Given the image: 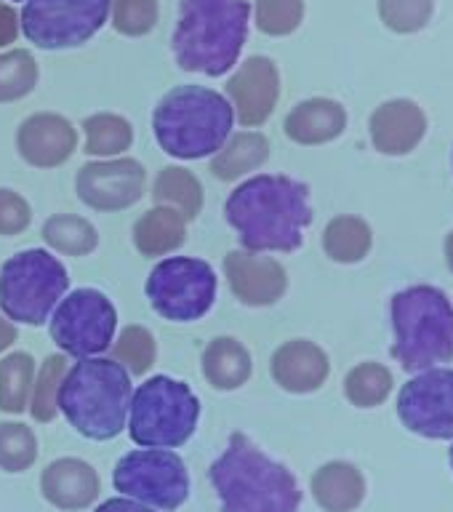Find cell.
Returning <instances> with one entry per match:
<instances>
[{
    "instance_id": "27",
    "label": "cell",
    "mask_w": 453,
    "mask_h": 512,
    "mask_svg": "<svg viewBox=\"0 0 453 512\" xmlns=\"http://www.w3.org/2000/svg\"><path fill=\"white\" fill-rule=\"evenodd\" d=\"M35 384V358L30 352H11L0 360V411L22 414L30 406Z\"/></svg>"
},
{
    "instance_id": "5",
    "label": "cell",
    "mask_w": 453,
    "mask_h": 512,
    "mask_svg": "<svg viewBox=\"0 0 453 512\" xmlns=\"http://www.w3.org/2000/svg\"><path fill=\"white\" fill-rule=\"evenodd\" d=\"M235 112L227 96L206 86H179L168 91L152 112V131L160 150L179 160L216 155L232 136Z\"/></svg>"
},
{
    "instance_id": "39",
    "label": "cell",
    "mask_w": 453,
    "mask_h": 512,
    "mask_svg": "<svg viewBox=\"0 0 453 512\" xmlns=\"http://www.w3.org/2000/svg\"><path fill=\"white\" fill-rule=\"evenodd\" d=\"M448 459H451V467H453V446H451V451H448Z\"/></svg>"
},
{
    "instance_id": "24",
    "label": "cell",
    "mask_w": 453,
    "mask_h": 512,
    "mask_svg": "<svg viewBox=\"0 0 453 512\" xmlns=\"http://www.w3.org/2000/svg\"><path fill=\"white\" fill-rule=\"evenodd\" d=\"M344 115L336 102L326 99H312L291 110L286 118V134L299 144L326 142L331 136L342 131Z\"/></svg>"
},
{
    "instance_id": "29",
    "label": "cell",
    "mask_w": 453,
    "mask_h": 512,
    "mask_svg": "<svg viewBox=\"0 0 453 512\" xmlns=\"http://www.w3.org/2000/svg\"><path fill=\"white\" fill-rule=\"evenodd\" d=\"M38 86V62L30 51L11 48L0 54V104L19 102Z\"/></svg>"
},
{
    "instance_id": "19",
    "label": "cell",
    "mask_w": 453,
    "mask_h": 512,
    "mask_svg": "<svg viewBox=\"0 0 453 512\" xmlns=\"http://www.w3.org/2000/svg\"><path fill=\"white\" fill-rule=\"evenodd\" d=\"M272 379L288 392H310L326 379V358L310 342H288L275 350Z\"/></svg>"
},
{
    "instance_id": "1",
    "label": "cell",
    "mask_w": 453,
    "mask_h": 512,
    "mask_svg": "<svg viewBox=\"0 0 453 512\" xmlns=\"http://www.w3.org/2000/svg\"><path fill=\"white\" fill-rule=\"evenodd\" d=\"M224 216L246 251L291 254L312 224L310 187L283 174L251 176L227 198Z\"/></svg>"
},
{
    "instance_id": "2",
    "label": "cell",
    "mask_w": 453,
    "mask_h": 512,
    "mask_svg": "<svg viewBox=\"0 0 453 512\" xmlns=\"http://www.w3.org/2000/svg\"><path fill=\"white\" fill-rule=\"evenodd\" d=\"M222 512H299L302 488L243 432H232L224 454L208 467Z\"/></svg>"
},
{
    "instance_id": "17",
    "label": "cell",
    "mask_w": 453,
    "mask_h": 512,
    "mask_svg": "<svg viewBox=\"0 0 453 512\" xmlns=\"http://www.w3.org/2000/svg\"><path fill=\"white\" fill-rule=\"evenodd\" d=\"M224 278L230 291L246 307L275 304L286 291V270L275 259L254 251H230L224 256Z\"/></svg>"
},
{
    "instance_id": "25",
    "label": "cell",
    "mask_w": 453,
    "mask_h": 512,
    "mask_svg": "<svg viewBox=\"0 0 453 512\" xmlns=\"http://www.w3.org/2000/svg\"><path fill=\"white\" fill-rule=\"evenodd\" d=\"M40 235L46 240V246H51L56 254L64 256H86L99 246L96 227L78 214L48 216Z\"/></svg>"
},
{
    "instance_id": "33",
    "label": "cell",
    "mask_w": 453,
    "mask_h": 512,
    "mask_svg": "<svg viewBox=\"0 0 453 512\" xmlns=\"http://www.w3.org/2000/svg\"><path fill=\"white\" fill-rule=\"evenodd\" d=\"M112 27L126 38H144L155 30L160 8L158 0H110Z\"/></svg>"
},
{
    "instance_id": "40",
    "label": "cell",
    "mask_w": 453,
    "mask_h": 512,
    "mask_svg": "<svg viewBox=\"0 0 453 512\" xmlns=\"http://www.w3.org/2000/svg\"><path fill=\"white\" fill-rule=\"evenodd\" d=\"M16 3H22V0H16Z\"/></svg>"
},
{
    "instance_id": "12",
    "label": "cell",
    "mask_w": 453,
    "mask_h": 512,
    "mask_svg": "<svg viewBox=\"0 0 453 512\" xmlns=\"http://www.w3.org/2000/svg\"><path fill=\"white\" fill-rule=\"evenodd\" d=\"M118 328V312L102 291L78 288L56 304L51 318V339L64 355L96 358L110 350Z\"/></svg>"
},
{
    "instance_id": "14",
    "label": "cell",
    "mask_w": 453,
    "mask_h": 512,
    "mask_svg": "<svg viewBox=\"0 0 453 512\" xmlns=\"http://www.w3.org/2000/svg\"><path fill=\"white\" fill-rule=\"evenodd\" d=\"M147 187V171L134 158L94 160L78 168L75 190L80 203L94 211L115 214L139 203Z\"/></svg>"
},
{
    "instance_id": "15",
    "label": "cell",
    "mask_w": 453,
    "mask_h": 512,
    "mask_svg": "<svg viewBox=\"0 0 453 512\" xmlns=\"http://www.w3.org/2000/svg\"><path fill=\"white\" fill-rule=\"evenodd\" d=\"M280 96L278 67L267 56H251L227 80V102L240 126L256 128L267 123Z\"/></svg>"
},
{
    "instance_id": "26",
    "label": "cell",
    "mask_w": 453,
    "mask_h": 512,
    "mask_svg": "<svg viewBox=\"0 0 453 512\" xmlns=\"http://www.w3.org/2000/svg\"><path fill=\"white\" fill-rule=\"evenodd\" d=\"M86 155L94 158H118L134 144V126L115 112H96L83 120Z\"/></svg>"
},
{
    "instance_id": "16",
    "label": "cell",
    "mask_w": 453,
    "mask_h": 512,
    "mask_svg": "<svg viewBox=\"0 0 453 512\" xmlns=\"http://www.w3.org/2000/svg\"><path fill=\"white\" fill-rule=\"evenodd\" d=\"M78 150V131L59 112H35L16 128V152L32 168H59Z\"/></svg>"
},
{
    "instance_id": "36",
    "label": "cell",
    "mask_w": 453,
    "mask_h": 512,
    "mask_svg": "<svg viewBox=\"0 0 453 512\" xmlns=\"http://www.w3.org/2000/svg\"><path fill=\"white\" fill-rule=\"evenodd\" d=\"M19 38V14L8 3H0V48H8Z\"/></svg>"
},
{
    "instance_id": "28",
    "label": "cell",
    "mask_w": 453,
    "mask_h": 512,
    "mask_svg": "<svg viewBox=\"0 0 453 512\" xmlns=\"http://www.w3.org/2000/svg\"><path fill=\"white\" fill-rule=\"evenodd\" d=\"M312 491L328 512H347L360 499L358 475L344 464H328L312 480Z\"/></svg>"
},
{
    "instance_id": "9",
    "label": "cell",
    "mask_w": 453,
    "mask_h": 512,
    "mask_svg": "<svg viewBox=\"0 0 453 512\" xmlns=\"http://www.w3.org/2000/svg\"><path fill=\"white\" fill-rule=\"evenodd\" d=\"M144 291L160 318L192 323L214 307L216 272L195 256H171L150 272Z\"/></svg>"
},
{
    "instance_id": "8",
    "label": "cell",
    "mask_w": 453,
    "mask_h": 512,
    "mask_svg": "<svg viewBox=\"0 0 453 512\" xmlns=\"http://www.w3.org/2000/svg\"><path fill=\"white\" fill-rule=\"evenodd\" d=\"M70 275L54 254L43 248L19 251L0 270V310L11 323L43 326L64 299Z\"/></svg>"
},
{
    "instance_id": "23",
    "label": "cell",
    "mask_w": 453,
    "mask_h": 512,
    "mask_svg": "<svg viewBox=\"0 0 453 512\" xmlns=\"http://www.w3.org/2000/svg\"><path fill=\"white\" fill-rule=\"evenodd\" d=\"M152 200L158 206L174 208L176 214H182L184 222L198 219L206 203V192H203V182L192 174L190 168L182 166H166L160 168V174L155 176L152 184Z\"/></svg>"
},
{
    "instance_id": "10",
    "label": "cell",
    "mask_w": 453,
    "mask_h": 512,
    "mask_svg": "<svg viewBox=\"0 0 453 512\" xmlns=\"http://www.w3.org/2000/svg\"><path fill=\"white\" fill-rule=\"evenodd\" d=\"M112 483L120 494L158 510H176L190 496V475L182 456L166 448L131 451L115 464Z\"/></svg>"
},
{
    "instance_id": "3",
    "label": "cell",
    "mask_w": 453,
    "mask_h": 512,
    "mask_svg": "<svg viewBox=\"0 0 453 512\" xmlns=\"http://www.w3.org/2000/svg\"><path fill=\"white\" fill-rule=\"evenodd\" d=\"M248 22L251 6L246 0H179L171 40L176 64L208 78L230 72L246 46Z\"/></svg>"
},
{
    "instance_id": "6",
    "label": "cell",
    "mask_w": 453,
    "mask_h": 512,
    "mask_svg": "<svg viewBox=\"0 0 453 512\" xmlns=\"http://www.w3.org/2000/svg\"><path fill=\"white\" fill-rule=\"evenodd\" d=\"M392 358L408 374L453 360V304L440 288L411 286L390 302Z\"/></svg>"
},
{
    "instance_id": "13",
    "label": "cell",
    "mask_w": 453,
    "mask_h": 512,
    "mask_svg": "<svg viewBox=\"0 0 453 512\" xmlns=\"http://www.w3.org/2000/svg\"><path fill=\"white\" fill-rule=\"evenodd\" d=\"M398 416L408 430L432 440L453 438V368H427L398 392Z\"/></svg>"
},
{
    "instance_id": "30",
    "label": "cell",
    "mask_w": 453,
    "mask_h": 512,
    "mask_svg": "<svg viewBox=\"0 0 453 512\" xmlns=\"http://www.w3.org/2000/svg\"><path fill=\"white\" fill-rule=\"evenodd\" d=\"M158 344L155 336L144 326H128L120 331V336L112 342V360L126 368L131 376H144L155 363Z\"/></svg>"
},
{
    "instance_id": "21",
    "label": "cell",
    "mask_w": 453,
    "mask_h": 512,
    "mask_svg": "<svg viewBox=\"0 0 453 512\" xmlns=\"http://www.w3.org/2000/svg\"><path fill=\"white\" fill-rule=\"evenodd\" d=\"M187 240V222L174 208L155 206L144 211L134 224V246L147 259L174 254Z\"/></svg>"
},
{
    "instance_id": "11",
    "label": "cell",
    "mask_w": 453,
    "mask_h": 512,
    "mask_svg": "<svg viewBox=\"0 0 453 512\" xmlns=\"http://www.w3.org/2000/svg\"><path fill=\"white\" fill-rule=\"evenodd\" d=\"M110 19V0H27L19 16L24 38L46 51L83 46Z\"/></svg>"
},
{
    "instance_id": "37",
    "label": "cell",
    "mask_w": 453,
    "mask_h": 512,
    "mask_svg": "<svg viewBox=\"0 0 453 512\" xmlns=\"http://www.w3.org/2000/svg\"><path fill=\"white\" fill-rule=\"evenodd\" d=\"M96 512H155L152 507H147V504L142 502H134V499H107V502H102L99 507H96Z\"/></svg>"
},
{
    "instance_id": "34",
    "label": "cell",
    "mask_w": 453,
    "mask_h": 512,
    "mask_svg": "<svg viewBox=\"0 0 453 512\" xmlns=\"http://www.w3.org/2000/svg\"><path fill=\"white\" fill-rule=\"evenodd\" d=\"M304 0H256V27L264 35L280 38L302 24Z\"/></svg>"
},
{
    "instance_id": "20",
    "label": "cell",
    "mask_w": 453,
    "mask_h": 512,
    "mask_svg": "<svg viewBox=\"0 0 453 512\" xmlns=\"http://www.w3.org/2000/svg\"><path fill=\"white\" fill-rule=\"evenodd\" d=\"M203 376L214 390L230 392L240 390L243 384L251 379V352L246 350V344L238 342L235 336H216L206 344L203 358Z\"/></svg>"
},
{
    "instance_id": "35",
    "label": "cell",
    "mask_w": 453,
    "mask_h": 512,
    "mask_svg": "<svg viewBox=\"0 0 453 512\" xmlns=\"http://www.w3.org/2000/svg\"><path fill=\"white\" fill-rule=\"evenodd\" d=\"M32 222L30 203L14 190L0 187V235L14 238L19 232H24Z\"/></svg>"
},
{
    "instance_id": "18",
    "label": "cell",
    "mask_w": 453,
    "mask_h": 512,
    "mask_svg": "<svg viewBox=\"0 0 453 512\" xmlns=\"http://www.w3.org/2000/svg\"><path fill=\"white\" fill-rule=\"evenodd\" d=\"M40 491L59 510H83L99 496L102 483L83 459H56L40 475Z\"/></svg>"
},
{
    "instance_id": "22",
    "label": "cell",
    "mask_w": 453,
    "mask_h": 512,
    "mask_svg": "<svg viewBox=\"0 0 453 512\" xmlns=\"http://www.w3.org/2000/svg\"><path fill=\"white\" fill-rule=\"evenodd\" d=\"M267 158H270V142L256 131H240L222 144V150L216 152L208 171L219 182H238L240 176L262 168Z\"/></svg>"
},
{
    "instance_id": "32",
    "label": "cell",
    "mask_w": 453,
    "mask_h": 512,
    "mask_svg": "<svg viewBox=\"0 0 453 512\" xmlns=\"http://www.w3.org/2000/svg\"><path fill=\"white\" fill-rule=\"evenodd\" d=\"M38 459L35 432L22 422L0 424V470L24 472Z\"/></svg>"
},
{
    "instance_id": "7",
    "label": "cell",
    "mask_w": 453,
    "mask_h": 512,
    "mask_svg": "<svg viewBox=\"0 0 453 512\" xmlns=\"http://www.w3.org/2000/svg\"><path fill=\"white\" fill-rule=\"evenodd\" d=\"M198 419L200 400L190 384L158 374L131 395L126 427L136 446L179 448L192 438Z\"/></svg>"
},
{
    "instance_id": "31",
    "label": "cell",
    "mask_w": 453,
    "mask_h": 512,
    "mask_svg": "<svg viewBox=\"0 0 453 512\" xmlns=\"http://www.w3.org/2000/svg\"><path fill=\"white\" fill-rule=\"evenodd\" d=\"M67 374V358L64 355H48L40 363V371L35 376L30 395V414L35 422H54L56 416V395H59V384Z\"/></svg>"
},
{
    "instance_id": "38",
    "label": "cell",
    "mask_w": 453,
    "mask_h": 512,
    "mask_svg": "<svg viewBox=\"0 0 453 512\" xmlns=\"http://www.w3.org/2000/svg\"><path fill=\"white\" fill-rule=\"evenodd\" d=\"M16 339H19V331H16V326L6 318V315H0V352H6L8 347L16 342Z\"/></svg>"
},
{
    "instance_id": "4",
    "label": "cell",
    "mask_w": 453,
    "mask_h": 512,
    "mask_svg": "<svg viewBox=\"0 0 453 512\" xmlns=\"http://www.w3.org/2000/svg\"><path fill=\"white\" fill-rule=\"evenodd\" d=\"M131 374L107 358H80L64 374L56 408L88 440H112L126 430Z\"/></svg>"
}]
</instances>
